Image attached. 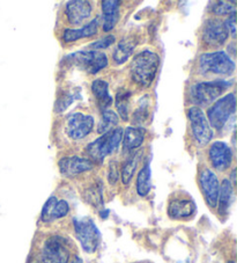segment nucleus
<instances>
[{"instance_id":"412c9836","label":"nucleus","mask_w":237,"mask_h":263,"mask_svg":"<svg viewBox=\"0 0 237 263\" xmlns=\"http://www.w3.org/2000/svg\"><path fill=\"white\" fill-rule=\"evenodd\" d=\"M92 92L95 99L97 100L98 107L101 108V110H107L112 102L111 95L109 94V84L107 81L103 79L94 80L92 84Z\"/></svg>"},{"instance_id":"aec40b11","label":"nucleus","mask_w":237,"mask_h":263,"mask_svg":"<svg viewBox=\"0 0 237 263\" xmlns=\"http://www.w3.org/2000/svg\"><path fill=\"white\" fill-rule=\"evenodd\" d=\"M97 27H98V19H93L89 21L87 25L84 26L80 29H66L63 33V40L66 43L75 42L77 40L92 37V36L97 34Z\"/></svg>"},{"instance_id":"bb28decb","label":"nucleus","mask_w":237,"mask_h":263,"mask_svg":"<svg viewBox=\"0 0 237 263\" xmlns=\"http://www.w3.org/2000/svg\"><path fill=\"white\" fill-rule=\"evenodd\" d=\"M130 97H131V93L127 92V90H125V89H122L117 93L116 108L118 111V117H122L123 121L129 120Z\"/></svg>"},{"instance_id":"f257e3e1","label":"nucleus","mask_w":237,"mask_h":263,"mask_svg":"<svg viewBox=\"0 0 237 263\" xmlns=\"http://www.w3.org/2000/svg\"><path fill=\"white\" fill-rule=\"evenodd\" d=\"M160 57L152 50H143L133 57L130 65L132 80L141 87H149L157 73Z\"/></svg>"},{"instance_id":"473e14b6","label":"nucleus","mask_w":237,"mask_h":263,"mask_svg":"<svg viewBox=\"0 0 237 263\" xmlns=\"http://www.w3.org/2000/svg\"><path fill=\"white\" fill-rule=\"evenodd\" d=\"M108 179H109V182L111 184L117 183L118 180H120V170H118V165L115 161H112L110 166H109Z\"/></svg>"},{"instance_id":"9d476101","label":"nucleus","mask_w":237,"mask_h":263,"mask_svg":"<svg viewBox=\"0 0 237 263\" xmlns=\"http://www.w3.org/2000/svg\"><path fill=\"white\" fill-rule=\"evenodd\" d=\"M94 128V119L90 115L83 112H73L66 120L65 131L68 138L72 140H80L92 133Z\"/></svg>"},{"instance_id":"f03ea898","label":"nucleus","mask_w":237,"mask_h":263,"mask_svg":"<svg viewBox=\"0 0 237 263\" xmlns=\"http://www.w3.org/2000/svg\"><path fill=\"white\" fill-rule=\"evenodd\" d=\"M68 261L70 249L65 239L59 235H52L45 240L40 251L31 256L29 263H68Z\"/></svg>"},{"instance_id":"4468645a","label":"nucleus","mask_w":237,"mask_h":263,"mask_svg":"<svg viewBox=\"0 0 237 263\" xmlns=\"http://www.w3.org/2000/svg\"><path fill=\"white\" fill-rule=\"evenodd\" d=\"M59 171L64 176L67 178H74L80 174L85 173V172L90 171L93 168V162L86 158L80 157H65L59 160Z\"/></svg>"},{"instance_id":"dca6fc26","label":"nucleus","mask_w":237,"mask_h":263,"mask_svg":"<svg viewBox=\"0 0 237 263\" xmlns=\"http://www.w3.org/2000/svg\"><path fill=\"white\" fill-rule=\"evenodd\" d=\"M195 211L193 201L188 197L172 198L168 205V216L171 219H185L192 216Z\"/></svg>"},{"instance_id":"9b49d317","label":"nucleus","mask_w":237,"mask_h":263,"mask_svg":"<svg viewBox=\"0 0 237 263\" xmlns=\"http://www.w3.org/2000/svg\"><path fill=\"white\" fill-rule=\"evenodd\" d=\"M199 184L207 205L209 208H216L219 192H220V182L216 174L211 170H204L199 176Z\"/></svg>"},{"instance_id":"c85d7f7f","label":"nucleus","mask_w":237,"mask_h":263,"mask_svg":"<svg viewBox=\"0 0 237 263\" xmlns=\"http://www.w3.org/2000/svg\"><path fill=\"white\" fill-rule=\"evenodd\" d=\"M87 198L88 203L92 204L95 208H98V206H102L103 204V198H102V188L101 185H93V187H90L87 190Z\"/></svg>"},{"instance_id":"cd10ccee","label":"nucleus","mask_w":237,"mask_h":263,"mask_svg":"<svg viewBox=\"0 0 237 263\" xmlns=\"http://www.w3.org/2000/svg\"><path fill=\"white\" fill-rule=\"evenodd\" d=\"M148 101L143 98L139 104L138 109L133 112V119H132V123L135 125L136 128H143V125L146 123V121L149 117V109H148Z\"/></svg>"},{"instance_id":"7c9ffc66","label":"nucleus","mask_w":237,"mask_h":263,"mask_svg":"<svg viewBox=\"0 0 237 263\" xmlns=\"http://www.w3.org/2000/svg\"><path fill=\"white\" fill-rule=\"evenodd\" d=\"M235 12V6L232 3L219 2L213 6V13L215 15H230Z\"/></svg>"},{"instance_id":"f8f14e48","label":"nucleus","mask_w":237,"mask_h":263,"mask_svg":"<svg viewBox=\"0 0 237 263\" xmlns=\"http://www.w3.org/2000/svg\"><path fill=\"white\" fill-rule=\"evenodd\" d=\"M208 158L214 170L218 172H225L232 164V151L228 144L215 142L209 147Z\"/></svg>"},{"instance_id":"7ed1b4c3","label":"nucleus","mask_w":237,"mask_h":263,"mask_svg":"<svg viewBox=\"0 0 237 263\" xmlns=\"http://www.w3.org/2000/svg\"><path fill=\"white\" fill-rule=\"evenodd\" d=\"M123 133H124V130L118 126V128L113 129L110 133L102 135L101 137H98L94 142L90 143L87 148H86V152H87L89 158L92 159L90 161L101 164L104 158L117 151V148L120 147V144L122 143Z\"/></svg>"},{"instance_id":"5701e85b","label":"nucleus","mask_w":237,"mask_h":263,"mask_svg":"<svg viewBox=\"0 0 237 263\" xmlns=\"http://www.w3.org/2000/svg\"><path fill=\"white\" fill-rule=\"evenodd\" d=\"M234 196V187L229 180H223L220 184V192H219L218 203H219V214L226 215L228 209L230 208Z\"/></svg>"},{"instance_id":"ddd939ff","label":"nucleus","mask_w":237,"mask_h":263,"mask_svg":"<svg viewBox=\"0 0 237 263\" xmlns=\"http://www.w3.org/2000/svg\"><path fill=\"white\" fill-rule=\"evenodd\" d=\"M229 37V33L225 24L219 19H211L207 21L203 30V41L212 47H218L226 43Z\"/></svg>"},{"instance_id":"c756f323","label":"nucleus","mask_w":237,"mask_h":263,"mask_svg":"<svg viewBox=\"0 0 237 263\" xmlns=\"http://www.w3.org/2000/svg\"><path fill=\"white\" fill-rule=\"evenodd\" d=\"M74 99H75L74 94H71L70 92L63 93L62 97L57 100L56 106H54V111L59 114V112H63L64 110H66L67 108L71 106L72 102L74 101Z\"/></svg>"},{"instance_id":"39448f33","label":"nucleus","mask_w":237,"mask_h":263,"mask_svg":"<svg viewBox=\"0 0 237 263\" xmlns=\"http://www.w3.org/2000/svg\"><path fill=\"white\" fill-rule=\"evenodd\" d=\"M199 71L204 76H230L235 71V62L225 51L207 52L199 58Z\"/></svg>"},{"instance_id":"6e6552de","label":"nucleus","mask_w":237,"mask_h":263,"mask_svg":"<svg viewBox=\"0 0 237 263\" xmlns=\"http://www.w3.org/2000/svg\"><path fill=\"white\" fill-rule=\"evenodd\" d=\"M188 117L191 123L193 139L199 146L207 145L214 137V131L209 125L207 117L202 108L191 107L188 110Z\"/></svg>"},{"instance_id":"0eeeda50","label":"nucleus","mask_w":237,"mask_h":263,"mask_svg":"<svg viewBox=\"0 0 237 263\" xmlns=\"http://www.w3.org/2000/svg\"><path fill=\"white\" fill-rule=\"evenodd\" d=\"M74 224L75 237L79 240L86 253H95L100 246L101 241V233H100L96 225L90 218H81L73 220Z\"/></svg>"},{"instance_id":"c9c22d12","label":"nucleus","mask_w":237,"mask_h":263,"mask_svg":"<svg viewBox=\"0 0 237 263\" xmlns=\"http://www.w3.org/2000/svg\"><path fill=\"white\" fill-rule=\"evenodd\" d=\"M101 215H102V218H107L108 215H109V211L106 210L104 212H101Z\"/></svg>"},{"instance_id":"72a5a7b5","label":"nucleus","mask_w":237,"mask_h":263,"mask_svg":"<svg viewBox=\"0 0 237 263\" xmlns=\"http://www.w3.org/2000/svg\"><path fill=\"white\" fill-rule=\"evenodd\" d=\"M225 26L228 30V33L231 34L232 37H235L236 36V12L231 13V14L228 16Z\"/></svg>"},{"instance_id":"a878e982","label":"nucleus","mask_w":237,"mask_h":263,"mask_svg":"<svg viewBox=\"0 0 237 263\" xmlns=\"http://www.w3.org/2000/svg\"><path fill=\"white\" fill-rule=\"evenodd\" d=\"M138 161H139V154H132L131 157L127 158V159L124 161V164H123L122 170H121L122 181L124 184H129L131 182V180L135 173L136 166H138Z\"/></svg>"},{"instance_id":"6ab92c4d","label":"nucleus","mask_w":237,"mask_h":263,"mask_svg":"<svg viewBox=\"0 0 237 263\" xmlns=\"http://www.w3.org/2000/svg\"><path fill=\"white\" fill-rule=\"evenodd\" d=\"M146 130L144 128H136V126H129L123 133V148L124 151H133L143 145L145 140Z\"/></svg>"},{"instance_id":"393cba45","label":"nucleus","mask_w":237,"mask_h":263,"mask_svg":"<svg viewBox=\"0 0 237 263\" xmlns=\"http://www.w3.org/2000/svg\"><path fill=\"white\" fill-rule=\"evenodd\" d=\"M150 188H152V183H150V166L149 164H146L140 170L138 176H136V193H138L139 196L145 197L150 192Z\"/></svg>"},{"instance_id":"20e7f679","label":"nucleus","mask_w":237,"mask_h":263,"mask_svg":"<svg viewBox=\"0 0 237 263\" xmlns=\"http://www.w3.org/2000/svg\"><path fill=\"white\" fill-rule=\"evenodd\" d=\"M231 83L226 80H211L202 81L195 84L190 89L191 100L200 107H206L208 104L215 102L230 87Z\"/></svg>"},{"instance_id":"f704fd0d","label":"nucleus","mask_w":237,"mask_h":263,"mask_svg":"<svg viewBox=\"0 0 237 263\" xmlns=\"http://www.w3.org/2000/svg\"><path fill=\"white\" fill-rule=\"evenodd\" d=\"M70 263H83V260H81L79 256H75Z\"/></svg>"},{"instance_id":"2f4dec72","label":"nucleus","mask_w":237,"mask_h":263,"mask_svg":"<svg viewBox=\"0 0 237 263\" xmlns=\"http://www.w3.org/2000/svg\"><path fill=\"white\" fill-rule=\"evenodd\" d=\"M115 41H116L115 36L107 35L102 39L95 41V42H93L92 44H89V48L94 49V51H97V50H101V49H108L110 45L115 43Z\"/></svg>"},{"instance_id":"423d86ee","label":"nucleus","mask_w":237,"mask_h":263,"mask_svg":"<svg viewBox=\"0 0 237 263\" xmlns=\"http://www.w3.org/2000/svg\"><path fill=\"white\" fill-rule=\"evenodd\" d=\"M235 110L236 99L234 93H229L226 97L216 100L207 110L206 117L209 125L218 130L222 129L230 117L235 114Z\"/></svg>"},{"instance_id":"4be33fe9","label":"nucleus","mask_w":237,"mask_h":263,"mask_svg":"<svg viewBox=\"0 0 237 263\" xmlns=\"http://www.w3.org/2000/svg\"><path fill=\"white\" fill-rule=\"evenodd\" d=\"M135 47L136 42L133 37L123 39L121 42L117 44L115 51L112 53L113 62H115L116 64H123V63H125L129 60L132 53H133Z\"/></svg>"},{"instance_id":"b1692460","label":"nucleus","mask_w":237,"mask_h":263,"mask_svg":"<svg viewBox=\"0 0 237 263\" xmlns=\"http://www.w3.org/2000/svg\"><path fill=\"white\" fill-rule=\"evenodd\" d=\"M118 123H120V119H118V115L115 111L110 109L103 110L101 120H100L97 125V133L100 135L110 133V131L117 128Z\"/></svg>"},{"instance_id":"2eb2a0df","label":"nucleus","mask_w":237,"mask_h":263,"mask_svg":"<svg viewBox=\"0 0 237 263\" xmlns=\"http://www.w3.org/2000/svg\"><path fill=\"white\" fill-rule=\"evenodd\" d=\"M93 6L89 2L85 0H74L67 3L66 5V16L67 20L73 26L83 25L86 20H88L92 15Z\"/></svg>"},{"instance_id":"1a4fd4ad","label":"nucleus","mask_w":237,"mask_h":263,"mask_svg":"<svg viewBox=\"0 0 237 263\" xmlns=\"http://www.w3.org/2000/svg\"><path fill=\"white\" fill-rule=\"evenodd\" d=\"M74 64L89 74H96L109 64L108 56L100 51H79L70 57Z\"/></svg>"},{"instance_id":"a211bd4d","label":"nucleus","mask_w":237,"mask_h":263,"mask_svg":"<svg viewBox=\"0 0 237 263\" xmlns=\"http://www.w3.org/2000/svg\"><path fill=\"white\" fill-rule=\"evenodd\" d=\"M120 2L116 0H104L102 2L103 13V31H110L115 28L120 20Z\"/></svg>"},{"instance_id":"f3484780","label":"nucleus","mask_w":237,"mask_h":263,"mask_svg":"<svg viewBox=\"0 0 237 263\" xmlns=\"http://www.w3.org/2000/svg\"><path fill=\"white\" fill-rule=\"evenodd\" d=\"M68 211H70V206H68V203L66 201H64V199L58 201L56 197L51 196L44 204L41 219L48 223V221L63 218L68 214Z\"/></svg>"},{"instance_id":"e433bc0d","label":"nucleus","mask_w":237,"mask_h":263,"mask_svg":"<svg viewBox=\"0 0 237 263\" xmlns=\"http://www.w3.org/2000/svg\"><path fill=\"white\" fill-rule=\"evenodd\" d=\"M228 263H234V262H232V261H230V262H228Z\"/></svg>"}]
</instances>
